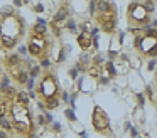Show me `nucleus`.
Segmentation results:
<instances>
[{
    "label": "nucleus",
    "instance_id": "1",
    "mask_svg": "<svg viewBox=\"0 0 157 138\" xmlns=\"http://www.w3.org/2000/svg\"><path fill=\"white\" fill-rule=\"evenodd\" d=\"M0 110L5 116L9 130L17 138H37L36 114L24 91L12 89L7 96H2Z\"/></svg>",
    "mask_w": 157,
    "mask_h": 138
},
{
    "label": "nucleus",
    "instance_id": "2",
    "mask_svg": "<svg viewBox=\"0 0 157 138\" xmlns=\"http://www.w3.org/2000/svg\"><path fill=\"white\" fill-rule=\"evenodd\" d=\"M29 25L17 9L0 10V50L4 54L15 52L19 46L25 40Z\"/></svg>",
    "mask_w": 157,
    "mask_h": 138
},
{
    "label": "nucleus",
    "instance_id": "3",
    "mask_svg": "<svg viewBox=\"0 0 157 138\" xmlns=\"http://www.w3.org/2000/svg\"><path fill=\"white\" fill-rule=\"evenodd\" d=\"M36 101L48 111H56L63 104V86L59 76L52 67H44L36 77Z\"/></svg>",
    "mask_w": 157,
    "mask_h": 138
},
{
    "label": "nucleus",
    "instance_id": "4",
    "mask_svg": "<svg viewBox=\"0 0 157 138\" xmlns=\"http://www.w3.org/2000/svg\"><path fill=\"white\" fill-rule=\"evenodd\" d=\"M25 49L29 57L37 61L39 64L48 62L54 50V35L44 24H32L25 35Z\"/></svg>",
    "mask_w": 157,
    "mask_h": 138
},
{
    "label": "nucleus",
    "instance_id": "5",
    "mask_svg": "<svg viewBox=\"0 0 157 138\" xmlns=\"http://www.w3.org/2000/svg\"><path fill=\"white\" fill-rule=\"evenodd\" d=\"M2 66H4L5 76L10 79L15 89L24 91L31 79V61L19 52H9L2 56Z\"/></svg>",
    "mask_w": 157,
    "mask_h": 138
},
{
    "label": "nucleus",
    "instance_id": "6",
    "mask_svg": "<svg viewBox=\"0 0 157 138\" xmlns=\"http://www.w3.org/2000/svg\"><path fill=\"white\" fill-rule=\"evenodd\" d=\"M91 20L105 35H113L118 29V9L113 0H93Z\"/></svg>",
    "mask_w": 157,
    "mask_h": 138
},
{
    "label": "nucleus",
    "instance_id": "7",
    "mask_svg": "<svg viewBox=\"0 0 157 138\" xmlns=\"http://www.w3.org/2000/svg\"><path fill=\"white\" fill-rule=\"evenodd\" d=\"M154 20V5L150 0H132L125 9V24L130 30L150 27Z\"/></svg>",
    "mask_w": 157,
    "mask_h": 138
},
{
    "label": "nucleus",
    "instance_id": "8",
    "mask_svg": "<svg viewBox=\"0 0 157 138\" xmlns=\"http://www.w3.org/2000/svg\"><path fill=\"white\" fill-rule=\"evenodd\" d=\"M132 47L140 59H155L157 57V27H145L132 30Z\"/></svg>",
    "mask_w": 157,
    "mask_h": 138
},
{
    "label": "nucleus",
    "instance_id": "9",
    "mask_svg": "<svg viewBox=\"0 0 157 138\" xmlns=\"http://www.w3.org/2000/svg\"><path fill=\"white\" fill-rule=\"evenodd\" d=\"M90 121H91V130L95 131L96 135H100V136H103V138H115V131H113L110 116L106 114V111L103 110L100 104H95V106H93Z\"/></svg>",
    "mask_w": 157,
    "mask_h": 138
},
{
    "label": "nucleus",
    "instance_id": "10",
    "mask_svg": "<svg viewBox=\"0 0 157 138\" xmlns=\"http://www.w3.org/2000/svg\"><path fill=\"white\" fill-rule=\"evenodd\" d=\"M68 19H69L68 7H61L51 20V34L52 35H59V32H61L66 27V24H68Z\"/></svg>",
    "mask_w": 157,
    "mask_h": 138
},
{
    "label": "nucleus",
    "instance_id": "11",
    "mask_svg": "<svg viewBox=\"0 0 157 138\" xmlns=\"http://www.w3.org/2000/svg\"><path fill=\"white\" fill-rule=\"evenodd\" d=\"M76 42H78V47L81 50H90L93 46V34L90 30H81L76 37Z\"/></svg>",
    "mask_w": 157,
    "mask_h": 138
},
{
    "label": "nucleus",
    "instance_id": "12",
    "mask_svg": "<svg viewBox=\"0 0 157 138\" xmlns=\"http://www.w3.org/2000/svg\"><path fill=\"white\" fill-rule=\"evenodd\" d=\"M0 138H17V136L9 130L7 125H2V126H0Z\"/></svg>",
    "mask_w": 157,
    "mask_h": 138
},
{
    "label": "nucleus",
    "instance_id": "13",
    "mask_svg": "<svg viewBox=\"0 0 157 138\" xmlns=\"http://www.w3.org/2000/svg\"><path fill=\"white\" fill-rule=\"evenodd\" d=\"M4 66H2V56H0V86H2V79H4Z\"/></svg>",
    "mask_w": 157,
    "mask_h": 138
},
{
    "label": "nucleus",
    "instance_id": "14",
    "mask_svg": "<svg viewBox=\"0 0 157 138\" xmlns=\"http://www.w3.org/2000/svg\"><path fill=\"white\" fill-rule=\"evenodd\" d=\"M154 86H155V89H157V66H155V69H154Z\"/></svg>",
    "mask_w": 157,
    "mask_h": 138
}]
</instances>
